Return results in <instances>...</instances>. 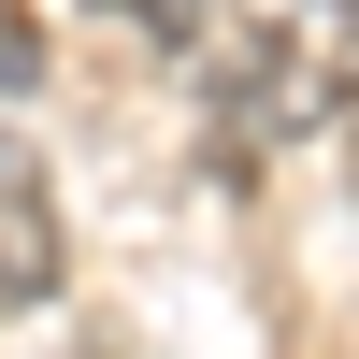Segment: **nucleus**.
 Returning a JSON list of instances; mask_svg holds the SVG:
<instances>
[{
  "instance_id": "obj_1",
  "label": "nucleus",
  "mask_w": 359,
  "mask_h": 359,
  "mask_svg": "<svg viewBox=\"0 0 359 359\" xmlns=\"http://www.w3.org/2000/svg\"><path fill=\"white\" fill-rule=\"evenodd\" d=\"M201 101H216V130L245 144V158H287L302 130H331V101H345V43L331 29H216L201 43Z\"/></svg>"
},
{
  "instance_id": "obj_2",
  "label": "nucleus",
  "mask_w": 359,
  "mask_h": 359,
  "mask_svg": "<svg viewBox=\"0 0 359 359\" xmlns=\"http://www.w3.org/2000/svg\"><path fill=\"white\" fill-rule=\"evenodd\" d=\"M29 302H57V187L0 130V316H29Z\"/></svg>"
},
{
  "instance_id": "obj_3",
  "label": "nucleus",
  "mask_w": 359,
  "mask_h": 359,
  "mask_svg": "<svg viewBox=\"0 0 359 359\" xmlns=\"http://www.w3.org/2000/svg\"><path fill=\"white\" fill-rule=\"evenodd\" d=\"M101 15H130V29H158L172 57H187V43H216V0H101Z\"/></svg>"
},
{
  "instance_id": "obj_4",
  "label": "nucleus",
  "mask_w": 359,
  "mask_h": 359,
  "mask_svg": "<svg viewBox=\"0 0 359 359\" xmlns=\"http://www.w3.org/2000/svg\"><path fill=\"white\" fill-rule=\"evenodd\" d=\"M29 86H43V29L0 15V101H29Z\"/></svg>"
},
{
  "instance_id": "obj_5",
  "label": "nucleus",
  "mask_w": 359,
  "mask_h": 359,
  "mask_svg": "<svg viewBox=\"0 0 359 359\" xmlns=\"http://www.w3.org/2000/svg\"><path fill=\"white\" fill-rule=\"evenodd\" d=\"M331 43H345V57H359V0H345V15H331Z\"/></svg>"
}]
</instances>
